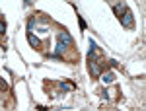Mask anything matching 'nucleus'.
<instances>
[{"label": "nucleus", "instance_id": "nucleus-8", "mask_svg": "<svg viewBox=\"0 0 146 111\" xmlns=\"http://www.w3.org/2000/svg\"><path fill=\"white\" fill-rule=\"evenodd\" d=\"M60 88H62V90H74V84H68V82H60Z\"/></svg>", "mask_w": 146, "mask_h": 111}, {"label": "nucleus", "instance_id": "nucleus-11", "mask_svg": "<svg viewBox=\"0 0 146 111\" xmlns=\"http://www.w3.org/2000/svg\"><path fill=\"white\" fill-rule=\"evenodd\" d=\"M78 20H80V25H82V29H86V22H84V20H82L80 16H78Z\"/></svg>", "mask_w": 146, "mask_h": 111}, {"label": "nucleus", "instance_id": "nucleus-9", "mask_svg": "<svg viewBox=\"0 0 146 111\" xmlns=\"http://www.w3.org/2000/svg\"><path fill=\"white\" fill-rule=\"evenodd\" d=\"M0 90H8V84H6L2 78H0Z\"/></svg>", "mask_w": 146, "mask_h": 111}, {"label": "nucleus", "instance_id": "nucleus-5", "mask_svg": "<svg viewBox=\"0 0 146 111\" xmlns=\"http://www.w3.org/2000/svg\"><path fill=\"white\" fill-rule=\"evenodd\" d=\"M125 10H127V6H125V2H121V0H119V2H117V4L113 6V12H115L117 16H121Z\"/></svg>", "mask_w": 146, "mask_h": 111}, {"label": "nucleus", "instance_id": "nucleus-2", "mask_svg": "<svg viewBox=\"0 0 146 111\" xmlns=\"http://www.w3.org/2000/svg\"><path fill=\"white\" fill-rule=\"evenodd\" d=\"M27 41H29V45H33L35 49H39V47H41V39H39L37 35H33V33L27 35Z\"/></svg>", "mask_w": 146, "mask_h": 111}, {"label": "nucleus", "instance_id": "nucleus-10", "mask_svg": "<svg viewBox=\"0 0 146 111\" xmlns=\"http://www.w3.org/2000/svg\"><path fill=\"white\" fill-rule=\"evenodd\" d=\"M4 31H6V23L0 22V33H4Z\"/></svg>", "mask_w": 146, "mask_h": 111}, {"label": "nucleus", "instance_id": "nucleus-6", "mask_svg": "<svg viewBox=\"0 0 146 111\" xmlns=\"http://www.w3.org/2000/svg\"><path fill=\"white\" fill-rule=\"evenodd\" d=\"M113 78H115V76H113L111 72H105V74L101 76V82H103V84H111V82H113Z\"/></svg>", "mask_w": 146, "mask_h": 111}, {"label": "nucleus", "instance_id": "nucleus-1", "mask_svg": "<svg viewBox=\"0 0 146 111\" xmlns=\"http://www.w3.org/2000/svg\"><path fill=\"white\" fill-rule=\"evenodd\" d=\"M121 23H123L127 29H133L135 27V20H133V14L129 10H125L123 14H121Z\"/></svg>", "mask_w": 146, "mask_h": 111}, {"label": "nucleus", "instance_id": "nucleus-4", "mask_svg": "<svg viewBox=\"0 0 146 111\" xmlns=\"http://www.w3.org/2000/svg\"><path fill=\"white\" fill-rule=\"evenodd\" d=\"M90 74L92 76H100L101 74V66L98 62H90Z\"/></svg>", "mask_w": 146, "mask_h": 111}, {"label": "nucleus", "instance_id": "nucleus-3", "mask_svg": "<svg viewBox=\"0 0 146 111\" xmlns=\"http://www.w3.org/2000/svg\"><path fill=\"white\" fill-rule=\"evenodd\" d=\"M58 41H60V43H64L66 47H70V45H72V37L62 31V33H58Z\"/></svg>", "mask_w": 146, "mask_h": 111}, {"label": "nucleus", "instance_id": "nucleus-7", "mask_svg": "<svg viewBox=\"0 0 146 111\" xmlns=\"http://www.w3.org/2000/svg\"><path fill=\"white\" fill-rule=\"evenodd\" d=\"M64 49H66V45H64V43H60V41H58V45H56V49H55V55H56V56H60V55H62V51H64Z\"/></svg>", "mask_w": 146, "mask_h": 111}]
</instances>
